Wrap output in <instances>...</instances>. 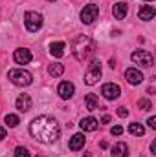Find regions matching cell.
<instances>
[{
  "mask_svg": "<svg viewBox=\"0 0 156 157\" xmlns=\"http://www.w3.org/2000/svg\"><path fill=\"white\" fill-rule=\"evenodd\" d=\"M138 106H140V110H143V112H149V110L153 108V104H151L149 99H140V101H138Z\"/></svg>",
  "mask_w": 156,
  "mask_h": 157,
  "instance_id": "23",
  "label": "cell"
},
{
  "mask_svg": "<svg viewBox=\"0 0 156 157\" xmlns=\"http://www.w3.org/2000/svg\"><path fill=\"white\" fill-rule=\"evenodd\" d=\"M101 122H103V124H107V122H110V117H109V115H103V119H101Z\"/></svg>",
  "mask_w": 156,
  "mask_h": 157,
  "instance_id": "29",
  "label": "cell"
},
{
  "mask_svg": "<svg viewBox=\"0 0 156 157\" xmlns=\"http://www.w3.org/2000/svg\"><path fill=\"white\" fill-rule=\"evenodd\" d=\"M121 133H123V128H121L119 124L112 126V135H121Z\"/></svg>",
  "mask_w": 156,
  "mask_h": 157,
  "instance_id": "26",
  "label": "cell"
},
{
  "mask_svg": "<svg viewBox=\"0 0 156 157\" xmlns=\"http://www.w3.org/2000/svg\"><path fill=\"white\" fill-rule=\"evenodd\" d=\"M125 78H127V82L129 84H142V80H143V75H142V71L140 70H136V68H129L127 71H125Z\"/></svg>",
  "mask_w": 156,
  "mask_h": 157,
  "instance_id": "12",
  "label": "cell"
},
{
  "mask_svg": "<svg viewBox=\"0 0 156 157\" xmlns=\"http://www.w3.org/2000/svg\"><path fill=\"white\" fill-rule=\"evenodd\" d=\"M74 91H76V88H74V84L72 82H68V80H63L61 84H59V88H57V93H59V97L61 99H70L72 95H74Z\"/></svg>",
  "mask_w": 156,
  "mask_h": 157,
  "instance_id": "11",
  "label": "cell"
},
{
  "mask_svg": "<svg viewBox=\"0 0 156 157\" xmlns=\"http://www.w3.org/2000/svg\"><path fill=\"white\" fill-rule=\"evenodd\" d=\"M13 59H15V62H17V64H28V62H31L33 55H31V51H30V49H26V48H18V49H15Z\"/></svg>",
  "mask_w": 156,
  "mask_h": 157,
  "instance_id": "10",
  "label": "cell"
},
{
  "mask_svg": "<svg viewBox=\"0 0 156 157\" xmlns=\"http://www.w3.org/2000/svg\"><path fill=\"white\" fill-rule=\"evenodd\" d=\"M110 154H112V157H129V146L123 141H119V143H116L112 146Z\"/></svg>",
  "mask_w": 156,
  "mask_h": 157,
  "instance_id": "15",
  "label": "cell"
},
{
  "mask_svg": "<svg viewBox=\"0 0 156 157\" xmlns=\"http://www.w3.org/2000/svg\"><path fill=\"white\" fill-rule=\"evenodd\" d=\"M149 128H153V130H156V117H149Z\"/></svg>",
  "mask_w": 156,
  "mask_h": 157,
  "instance_id": "27",
  "label": "cell"
},
{
  "mask_svg": "<svg viewBox=\"0 0 156 157\" xmlns=\"http://www.w3.org/2000/svg\"><path fill=\"white\" fill-rule=\"evenodd\" d=\"M31 106H33V101L28 93H20L15 101V108L18 112H28V110H31Z\"/></svg>",
  "mask_w": 156,
  "mask_h": 157,
  "instance_id": "9",
  "label": "cell"
},
{
  "mask_svg": "<svg viewBox=\"0 0 156 157\" xmlns=\"http://www.w3.org/2000/svg\"><path fill=\"white\" fill-rule=\"evenodd\" d=\"M151 154H154V155H156V141L151 143Z\"/></svg>",
  "mask_w": 156,
  "mask_h": 157,
  "instance_id": "28",
  "label": "cell"
},
{
  "mask_svg": "<svg viewBox=\"0 0 156 157\" xmlns=\"http://www.w3.org/2000/svg\"><path fill=\"white\" fill-rule=\"evenodd\" d=\"M99 78H101V62L96 60V59H92L90 64H88V68H86V73H84V84L94 86Z\"/></svg>",
  "mask_w": 156,
  "mask_h": 157,
  "instance_id": "5",
  "label": "cell"
},
{
  "mask_svg": "<svg viewBox=\"0 0 156 157\" xmlns=\"http://www.w3.org/2000/svg\"><path fill=\"white\" fill-rule=\"evenodd\" d=\"M96 49H97L96 40L86 37V35H79V37H76L72 40V53H74L76 60H79V62L90 60L94 57Z\"/></svg>",
  "mask_w": 156,
  "mask_h": 157,
  "instance_id": "2",
  "label": "cell"
},
{
  "mask_svg": "<svg viewBox=\"0 0 156 157\" xmlns=\"http://www.w3.org/2000/svg\"><path fill=\"white\" fill-rule=\"evenodd\" d=\"M48 73H50L51 77H61V75L64 73V66L59 64V62H55V64H51V66L48 68Z\"/></svg>",
  "mask_w": 156,
  "mask_h": 157,
  "instance_id": "21",
  "label": "cell"
},
{
  "mask_svg": "<svg viewBox=\"0 0 156 157\" xmlns=\"http://www.w3.org/2000/svg\"><path fill=\"white\" fill-rule=\"evenodd\" d=\"M2 139H6V130H4V128H0V141H2Z\"/></svg>",
  "mask_w": 156,
  "mask_h": 157,
  "instance_id": "30",
  "label": "cell"
},
{
  "mask_svg": "<svg viewBox=\"0 0 156 157\" xmlns=\"http://www.w3.org/2000/svg\"><path fill=\"white\" fill-rule=\"evenodd\" d=\"M84 143H86L84 135H83V133H76V135H72V139H70V143H68V148H70L72 152H77V150H83Z\"/></svg>",
  "mask_w": 156,
  "mask_h": 157,
  "instance_id": "13",
  "label": "cell"
},
{
  "mask_svg": "<svg viewBox=\"0 0 156 157\" xmlns=\"http://www.w3.org/2000/svg\"><path fill=\"white\" fill-rule=\"evenodd\" d=\"M156 15L154 7L153 6H142L140 7V11H138V17H140V20H153Z\"/></svg>",
  "mask_w": 156,
  "mask_h": 157,
  "instance_id": "16",
  "label": "cell"
},
{
  "mask_svg": "<svg viewBox=\"0 0 156 157\" xmlns=\"http://www.w3.org/2000/svg\"><path fill=\"white\" fill-rule=\"evenodd\" d=\"M117 115H119V117H127V115H129V110H127L125 106H119V108H117Z\"/></svg>",
  "mask_w": 156,
  "mask_h": 157,
  "instance_id": "25",
  "label": "cell"
},
{
  "mask_svg": "<svg viewBox=\"0 0 156 157\" xmlns=\"http://www.w3.org/2000/svg\"><path fill=\"white\" fill-rule=\"evenodd\" d=\"M84 102H86V110L88 112H94V110L99 108V102H97V95L96 93H88L84 97Z\"/></svg>",
  "mask_w": 156,
  "mask_h": 157,
  "instance_id": "19",
  "label": "cell"
},
{
  "mask_svg": "<svg viewBox=\"0 0 156 157\" xmlns=\"http://www.w3.org/2000/svg\"><path fill=\"white\" fill-rule=\"evenodd\" d=\"M132 62H134V64H140L142 68H151V66L154 64V59H153V55H151L149 51H145V49H136V51L132 53Z\"/></svg>",
  "mask_w": 156,
  "mask_h": 157,
  "instance_id": "6",
  "label": "cell"
},
{
  "mask_svg": "<svg viewBox=\"0 0 156 157\" xmlns=\"http://www.w3.org/2000/svg\"><path fill=\"white\" fill-rule=\"evenodd\" d=\"M129 133H132V135H136V137H142V135L145 133V128H143V124H140V122H130V124H129Z\"/></svg>",
  "mask_w": 156,
  "mask_h": 157,
  "instance_id": "20",
  "label": "cell"
},
{
  "mask_svg": "<svg viewBox=\"0 0 156 157\" xmlns=\"http://www.w3.org/2000/svg\"><path fill=\"white\" fill-rule=\"evenodd\" d=\"M48 2H55V0H48Z\"/></svg>",
  "mask_w": 156,
  "mask_h": 157,
  "instance_id": "31",
  "label": "cell"
},
{
  "mask_svg": "<svg viewBox=\"0 0 156 157\" xmlns=\"http://www.w3.org/2000/svg\"><path fill=\"white\" fill-rule=\"evenodd\" d=\"M64 48H66L64 42H51V44H50V53H51V57L61 59V57L64 55Z\"/></svg>",
  "mask_w": 156,
  "mask_h": 157,
  "instance_id": "17",
  "label": "cell"
},
{
  "mask_svg": "<svg viewBox=\"0 0 156 157\" xmlns=\"http://www.w3.org/2000/svg\"><path fill=\"white\" fill-rule=\"evenodd\" d=\"M127 13H129V6H127L125 2H117L116 6H114V17H116L117 20L125 18Z\"/></svg>",
  "mask_w": 156,
  "mask_h": 157,
  "instance_id": "18",
  "label": "cell"
},
{
  "mask_svg": "<svg viewBox=\"0 0 156 157\" xmlns=\"http://www.w3.org/2000/svg\"><path fill=\"white\" fill-rule=\"evenodd\" d=\"M7 78H9L15 86H30V84L33 82L31 73L26 71V70H9Z\"/></svg>",
  "mask_w": 156,
  "mask_h": 157,
  "instance_id": "4",
  "label": "cell"
},
{
  "mask_svg": "<svg viewBox=\"0 0 156 157\" xmlns=\"http://www.w3.org/2000/svg\"><path fill=\"white\" fill-rule=\"evenodd\" d=\"M79 128H81L83 132H96V130H97V119L83 117L79 121Z\"/></svg>",
  "mask_w": 156,
  "mask_h": 157,
  "instance_id": "14",
  "label": "cell"
},
{
  "mask_svg": "<svg viewBox=\"0 0 156 157\" xmlns=\"http://www.w3.org/2000/svg\"><path fill=\"white\" fill-rule=\"evenodd\" d=\"M15 157H31V155H30V152L24 146H17L15 148Z\"/></svg>",
  "mask_w": 156,
  "mask_h": 157,
  "instance_id": "24",
  "label": "cell"
},
{
  "mask_svg": "<svg viewBox=\"0 0 156 157\" xmlns=\"http://www.w3.org/2000/svg\"><path fill=\"white\" fill-rule=\"evenodd\" d=\"M101 93H103V97H105V99H109V101H116L117 97H119V93H121V90H119V86H117V84L109 82V84H103Z\"/></svg>",
  "mask_w": 156,
  "mask_h": 157,
  "instance_id": "8",
  "label": "cell"
},
{
  "mask_svg": "<svg viewBox=\"0 0 156 157\" xmlns=\"http://www.w3.org/2000/svg\"><path fill=\"white\" fill-rule=\"evenodd\" d=\"M42 24H44V18H42L40 13H37V11H26L24 13V26L30 33L39 31L42 28Z\"/></svg>",
  "mask_w": 156,
  "mask_h": 157,
  "instance_id": "3",
  "label": "cell"
},
{
  "mask_svg": "<svg viewBox=\"0 0 156 157\" xmlns=\"http://www.w3.org/2000/svg\"><path fill=\"white\" fill-rule=\"evenodd\" d=\"M4 122H6V126H9V128H15V126H18L20 119L17 117V115H13V113H9V115H6Z\"/></svg>",
  "mask_w": 156,
  "mask_h": 157,
  "instance_id": "22",
  "label": "cell"
},
{
  "mask_svg": "<svg viewBox=\"0 0 156 157\" xmlns=\"http://www.w3.org/2000/svg\"><path fill=\"white\" fill-rule=\"evenodd\" d=\"M30 133L39 143H53V141L59 139L61 128H59V122L53 117H50V115H39V117H35L31 121Z\"/></svg>",
  "mask_w": 156,
  "mask_h": 157,
  "instance_id": "1",
  "label": "cell"
},
{
  "mask_svg": "<svg viewBox=\"0 0 156 157\" xmlns=\"http://www.w3.org/2000/svg\"><path fill=\"white\" fill-rule=\"evenodd\" d=\"M97 15H99V7L94 6V4H88V6H84L83 11H81V22L88 26V24H92L94 20H97Z\"/></svg>",
  "mask_w": 156,
  "mask_h": 157,
  "instance_id": "7",
  "label": "cell"
},
{
  "mask_svg": "<svg viewBox=\"0 0 156 157\" xmlns=\"http://www.w3.org/2000/svg\"><path fill=\"white\" fill-rule=\"evenodd\" d=\"M147 2H153V0H147Z\"/></svg>",
  "mask_w": 156,
  "mask_h": 157,
  "instance_id": "32",
  "label": "cell"
}]
</instances>
